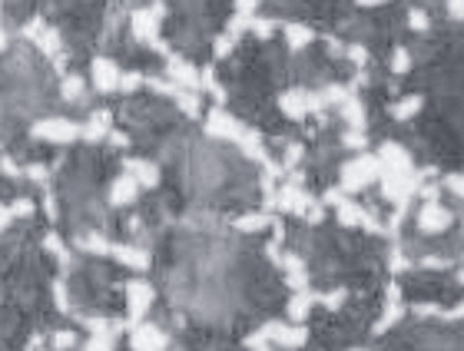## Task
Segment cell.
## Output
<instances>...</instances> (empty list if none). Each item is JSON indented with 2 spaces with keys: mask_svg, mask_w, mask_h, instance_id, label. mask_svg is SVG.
<instances>
[{
  "mask_svg": "<svg viewBox=\"0 0 464 351\" xmlns=\"http://www.w3.org/2000/svg\"><path fill=\"white\" fill-rule=\"evenodd\" d=\"M34 136L54 139V143H70V139H76V126L67 123V120H43V123L34 126Z\"/></svg>",
  "mask_w": 464,
  "mask_h": 351,
  "instance_id": "1",
  "label": "cell"
},
{
  "mask_svg": "<svg viewBox=\"0 0 464 351\" xmlns=\"http://www.w3.org/2000/svg\"><path fill=\"white\" fill-rule=\"evenodd\" d=\"M93 80H96V87L103 93H110L120 87V70H116V63L113 60H93Z\"/></svg>",
  "mask_w": 464,
  "mask_h": 351,
  "instance_id": "2",
  "label": "cell"
},
{
  "mask_svg": "<svg viewBox=\"0 0 464 351\" xmlns=\"http://www.w3.org/2000/svg\"><path fill=\"white\" fill-rule=\"evenodd\" d=\"M166 345V335H159L156 328H140L133 335V348L136 351H159Z\"/></svg>",
  "mask_w": 464,
  "mask_h": 351,
  "instance_id": "3",
  "label": "cell"
},
{
  "mask_svg": "<svg viewBox=\"0 0 464 351\" xmlns=\"http://www.w3.org/2000/svg\"><path fill=\"white\" fill-rule=\"evenodd\" d=\"M130 312H133V318H140V315L146 312V305H149V298H153V292H149V285H143V282H130Z\"/></svg>",
  "mask_w": 464,
  "mask_h": 351,
  "instance_id": "4",
  "label": "cell"
},
{
  "mask_svg": "<svg viewBox=\"0 0 464 351\" xmlns=\"http://www.w3.org/2000/svg\"><path fill=\"white\" fill-rule=\"evenodd\" d=\"M136 179H130V176H120V183L113 185V203L116 205H123V203H130L133 196H136Z\"/></svg>",
  "mask_w": 464,
  "mask_h": 351,
  "instance_id": "5",
  "label": "cell"
},
{
  "mask_svg": "<svg viewBox=\"0 0 464 351\" xmlns=\"http://www.w3.org/2000/svg\"><path fill=\"white\" fill-rule=\"evenodd\" d=\"M113 256H116V259L120 262H126V265H133V269H146V256H143V252H136V249H123V245H113L110 249Z\"/></svg>",
  "mask_w": 464,
  "mask_h": 351,
  "instance_id": "6",
  "label": "cell"
},
{
  "mask_svg": "<svg viewBox=\"0 0 464 351\" xmlns=\"http://www.w3.org/2000/svg\"><path fill=\"white\" fill-rule=\"evenodd\" d=\"M169 76H176V80L186 83V87H196V83H199L196 70H192V67H186V63H179V60H173V63H169Z\"/></svg>",
  "mask_w": 464,
  "mask_h": 351,
  "instance_id": "7",
  "label": "cell"
},
{
  "mask_svg": "<svg viewBox=\"0 0 464 351\" xmlns=\"http://www.w3.org/2000/svg\"><path fill=\"white\" fill-rule=\"evenodd\" d=\"M445 222H448V212H445V209H434V205H428L425 216H421V229L434 232V225H445Z\"/></svg>",
  "mask_w": 464,
  "mask_h": 351,
  "instance_id": "8",
  "label": "cell"
},
{
  "mask_svg": "<svg viewBox=\"0 0 464 351\" xmlns=\"http://www.w3.org/2000/svg\"><path fill=\"white\" fill-rule=\"evenodd\" d=\"M83 90V80L80 76H70L67 83H63V93H67V100H76V93Z\"/></svg>",
  "mask_w": 464,
  "mask_h": 351,
  "instance_id": "9",
  "label": "cell"
},
{
  "mask_svg": "<svg viewBox=\"0 0 464 351\" xmlns=\"http://www.w3.org/2000/svg\"><path fill=\"white\" fill-rule=\"evenodd\" d=\"M265 222H269L265 216H249V219H242L239 225H242V229H249V232H256V229H262Z\"/></svg>",
  "mask_w": 464,
  "mask_h": 351,
  "instance_id": "10",
  "label": "cell"
},
{
  "mask_svg": "<svg viewBox=\"0 0 464 351\" xmlns=\"http://www.w3.org/2000/svg\"><path fill=\"white\" fill-rule=\"evenodd\" d=\"M10 212H17V216H30V212H34V203H27V199H17Z\"/></svg>",
  "mask_w": 464,
  "mask_h": 351,
  "instance_id": "11",
  "label": "cell"
},
{
  "mask_svg": "<svg viewBox=\"0 0 464 351\" xmlns=\"http://www.w3.org/2000/svg\"><path fill=\"white\" fill-rule=\"evenodd\" d=\"M70 345H74V335L70 332H60L54 338V348H70Z\"/></svg>",
  "mask_w": 464,
  "mask_h": 351,
  "instance_id": "12",
  "label": "cell"
},
{
  "mask_svg": "<svg viewBox=\"0 0 464 351\" xmlns=\"http://www.w3.org/2000/svg\"><path fill=\"white\" fill-rule=\"evenodd\" d=\"M0 169H3V172H7V176H17L20 169L14 166V163H10V159H0Z\"/></svg>",
  "mask_w": 464,
  "mask_h": 351,
  "instance_id": "13",
  "label": "cell"
},
{
  "mask_svg": "<svg viewBox=\"0 0 464 351\" xmlns=\"http://www.w3.org/2000/svg\"><path fill=\"white\" fill-rule=\"evenodd\" d=\"M10 216H14V212H10L7 205H0V229H7V222H10Z\"/></svg>",
  "mask_w": 464,
  "mask_h": 351,
  "instance_id": "14",
  "label": "cell"
}]
</instances>
